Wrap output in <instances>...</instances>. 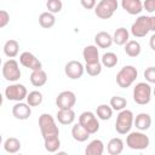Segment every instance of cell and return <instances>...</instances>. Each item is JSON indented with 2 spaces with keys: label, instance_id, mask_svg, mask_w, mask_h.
I'll return each mask as SVG.
<instances>
[{
  "label": "cell",
  "instance_id": "4316f807",
  "mask_svg": "<svg viewBox=\"0 0 155 155\" xmlns=\"http://www.w3.org/2000/svg\"><path fill=\"white\" fill-rule=\"evenodd\" d=\"M125 52L128 57H138L140 54V51H142V47H140V44L137 41V40H128L126 44H125Z\"/></svg>",
  "mask_w": 155,
  "mask_h": 155
},
{
  "label": "cell",
  "instance_id": "1f68e13d",
  "mask_svg": "<svg viewBox=\"0 0 155 155\" xmlns=\"http://www.w3.org/2000/svg\"><path fill=\"white\" fill-rule=\"evenodd\" d=\"M25 99H27V103L30 107H38V105H40L42 103L44 97H42V93L40 91H31V92H29L27 94Z\"/></svg>",
  "mask_w": 155,
  "mask_h": 155
},
{
  "label": "cell",
  "instance_id": "f35d334b",
  "mask_svg": "<svg viewBox=\"0 0 155 155\" xmlns=\"http://www.w3.org/2000/svg\"><path fill=\"white\" fill-rule=\"evenodd\" d=\"M80 4H81V6H82L84 8H86V10H92V8H94L97 1H96V0H80Z\"/></svg>",
  "mask_w": 155,
  "mask_h": 155
},
{
  "label": "cell",
  "instance_id": "ac0fdd59",
  "mask_svg": "<svg viewBox=\"0 0 155 155\" xmlns=\"http://www.w3.org/2000/svg\"><path fill=\"white\" fill-rule=\"evenodd\" d=\"M56 116L61 125H71L75 120V111L73 109H58Z\"/></svg>",
  "mask_w": 155,
  "mask_h": 155
},
{
  "label": "cell",
  "instance_id": "f546056e",
  "mask_svg": "<svg viewBox=\"0 0 155 155\" xmlns=\"http://www.w3.org/2000/svg\"><path fill=\"white\" fill-rule=\"evenodd\" d=\"M96 114H97V117H98L99 120L107 121V120H109V119L113 116V109H111V107L108 105V104H101V105L97 107Z\"/></svg>",
  "mask_w": 155,
  "mask_h": 155
},
{
  "label": "cell",
  "instance_id": "8fae6325",
  "mask_svg": "<svg viewBox=\"0 0 155 155\" xmlns=\"http://www.w3.org/2000/svg\"><path fill=\"white\" fill-rule=\"evenodd\" d=\"M76 103V96L73 91H62L56 98L58 109H73Z\"/></svg>",
  "mask_w": 155,
  "mask_h": 155
},
{
  "label": "cell",
  "instance_id": "d4e9b609",
  "mask_svg": "<svg viewBox=\"0 0 155 155\" xmlns=\"http://www.w3.org/2000/svg\"><path fill=\"white\" fill-rule=\"evenodd\" d=\"M44 145H45V149L48 153H56L61 147L59 136L58 134H53V136L45 137L44 138Z\"/></svg>",
  "mask_w": 155,
  "mask_h": 155
},
{
  "label": "cell",
  "instance_id": "9c48e42d",
  "mask_svg": "<svg viewBox=\"0 0 155 155\" xmlns=\"http://www.w3.org/2000/svg\"><path fill=\"white\" fill-rule=\"evenodd\" d=\"M2 76L5 80L11 81V82H16L17 80H19L21 78V69H19V64L16 59H8L2 65Z\"/></svg>",
  "mask_w": 155,
  "mask_h": 155
},
{
  "label": "cell",
  "instance_id": "60d3db41",
  "mask_svg": "<svg viewBox=\"0 0 155 155\" xmlns=\"http://www.w3.org/2000/svg\"><path fill=\"white\" fill-rule=\"evenodd\" d=\"M2 102H4V97H2V94H1V92H0V107L2 105Z\"/></svg>",
  "mask_w": 155,
  "mask_h": 155
},
{
  "label": "cell",
  "instance_id": "d590c367",
  "mask_svg": "<svg viewBox=\"0 0 155 155\" xmlns=\"http://www.w3.org/2000/svg\"><path fill=\"white\" fill-rule=\"evenodd\" d=\"M144 78L148 81V84H154L155 82V68L154 67L147 68L144 71Z\"/></svg>",
  "mask_w": 155,
  "mask_h": 155
},
{
  "label": "cell",
  "instance_id": "5b68a950",
  "mask_svg": "<svg viewBox=\"0 0 155 155\" xmlns=\"http://www.w3.org/2000/svg\"><path fill=\"white\" fill-rule=\"evenodd\" d=\"M117 0H101L94 6V13L101 19H109L117 10Z\"/></svg>",
  "mask_w": 155,
  "mask_h": 155
},
{
  "label": "cell",
  "instance_id": "7a4b0ae2",
  "mask_svg": "<svg viewBox=\"0 0 155 155\" xmlns=\"http://www.w3.org/2000/svg\"><path fill=\"white\" fill-rule=\"evenodd\" d=\"M133 119L134 115L128 109H122L117 114L116 121H115V130L119 134H127L132 126H133Z\"/></svg>",
  "mask_w": 155,
  "mask_h": 155
},
{
  "label": "cell",
  "instance_id": "e0dca14e",
  "mask_svg": "<svg viewBox=\"0 0 155 155\" xmlns=\"http://www.w3.org/2000/svg\"><path fill=\"white\" fill-rule=\"evenodd\" d=\"M133 124L138 131H148L151 126V116L147 113H139L133 119Z\"/></svg>",
  "mask_w": 155,
  "mask_h": 155
},
{
  "label": "cell",
  "instance_id": "7c38bea8",
  "mask_svg": "<svg viewBox=\"0 0 155 155\" xmlns=\"http://www.w3.org/2000/svg\"><path fill=\"white\" fill-rule=\"evenodd\" d=\"M85 68L81 62L79 61H69L64 65V73L65 75L71 80H78L84 75Z\"/></svg>",
  "mask_w": 155,
  "mask_h": 155
},
{
  "label": "cell",
  "instance_id": "30bf717a",
  "mask_svg": "<svg viewBox=\"0 0 155 155\" xmlns=\"http://www.w3.org/2000/svg\"><path fill=\"white\" fill-rule=\"evenodd\" d=\"M28 94L27 87L22 84H12L5 88V97L8 101H15V102H22Z\"/></svg>",
  "mask_w": 155,
  "mask_h": 155
},
{
  "label": "cell",
  "instance_id": "836d02e7",
  "mask_svg": "<svg viewBox=\"0 0 155 155\" xmlns=\"http://www.w3.org/2000/svg\"><path fill=\"white\" fill-rule=\"evenodd\" d=\"M85 70L90 76H98L102 73V63L97 62V63H90V64H85Z\"/></svg>",
  "mask_w": 155,
  "mask_h": 155
},
{
  "label": "cell",
  "instance_id": "83f0119b",
  "mask_svg": "<svg viewBox=\"0 0 155 155\" xmlns=\"http://www.w3.org/2000/svg\"><path fill=\"white\" fill-rule=\"evenodd\" d=\"M54 23H56V17H54L53 13H51L48 11L40 13V16H39V24L42 28H45V29L52 28L54 25Z\"/></svg>",
  "mask_w": 155,
  "mask_h": 155
},
{
  "label": "cell",
  "instance_id": "f1b7e54d",
  "mask_svg": "<svg viewBox=\"0 0 155 155\" xmlns=\"http://www.w3.org/2000/svg\"><path fill=\"white\" fill-rule=\"evenodd\" d=\"M21 145H22V144H21L19 139H17V138H15V137H10V138H7V139L5 140V143H4V149H5L6 153L16 154V153L19 151Z\"/></svg>",
  "mask_w": 155,
  "mask_h": 155
},
{
  "label": "cell",
  "instance_id": "9a60e30c",
  "mask_svg": "<svg viewBox=\"0 0 155 155\" xmlns=\"http://www.w3.org/2000/svg\"><path fill=\"white\" fill-rule=\"evenodd\" d=\"M121 7L128 15H139L143 11L142 0H121Z\"/></svg>",
  "mask_w": 155,
  "mask_h": 155
},
{
  "label": "cell",
  "instance_id": "d6a6232c",
  "mask_svg": "<svg viewBox=\"0 0 155 155\" xmlns=\"http://www.w3.org/2000/svg\"><path fill=\"white\" fill-rule=\"evenodd\" d=\"M109 105L111 107L113 110H117V111H120V110H122V109L126 108V105H127V101H126V98H124V97L114 96V97L110 98V103H109Z\"/></svg>",
  "mask_w": 155,
  "mask_h": 155
},
{
  "label": "cell",
  "instance_id": "ffe728a7",
  "mask_svg": "<svg viewBox=\"0 0 155 155\" xmlns=\"http://www.w3.org/2000/svg\"><path fill=\"white\" fill-rule=\"evenodd\" d=\"M94 42L97 47L101 48H108L113 44V38L108 31H98L94 35Z\"/></svg>",
  "mask_w": 155,
  "mask_h": 155
},
{
  "label": "cell",
  "instance_id": "8d00e7d4",
  "mask_svg": "<svg viewBox=\"0 0 155 155\" xmlns=\"http://www.w3.org/2000/svg\"><path fill=\"white\" fill-rule=\"evenodd\" d=\"M10 22V15L5 10H0V29L6 27Z\"/></svg>",
  "mask_w": 155,
  "mask_h": 155
},
{
  "label": "cell",
  "instance_id": "2e32d148",
  "mask_svg": "<svg viewBox=\"0 0 155 155\" xmlns=\"http://www.w3.org/2000/svg\"><path fill=\"white\" fill-rule=\"evenodd\" d=\"M82 57L86 64L99 62V51L96 45H87L82 50Z\"/></svg>",
  "mask_w": 155,
  "mask_h": 155
},
{
  "label": "cell",
  "instance_id": "74e56055",
  "mask_svg": "<svg viewBox=\"0 0 155 155\" xmlns=\"http://www.w3.org/2000/svg\"><path fill=\"white\" fill-rule=\"evenodd\" d=\"M143 8L148 12V13H154L155 12V0H145L144 2H142Z\"/></svg>",
  "mask_w": 155,
  "mask_h": 155
},
{
  "label": "cell",
  "instance_id": "8992f818",
  "mask_svg": "<svg viewBox=\"0 0 155 155\" xmlns=\"http://www.w3.org/2000/svg\"><path fill=\"white\" fill-rule=\"evenodd\" d=\"M39 127H40L42 138L48 137V136H53V134L59 136V128L56 125L54 119L47 113H44L39 116Z\"/></svg>",
  "mask_w": 155,
  "mask_h": 155
},
{
  "label": "cell",
  "instance_id": "7bdbcfd3",
  "mask_svg": "<svg viewBox=\"0 0 155 155\" xmlns=\"http://www.w3.org/2000/svg\"><path fill=\"white\" fill-rule=\"evenodd\" d=\"M1 63H2V62H1V58H0V65H1Z\"/></svg>",
  "mask_w": 155,
  "mask_h": 155
},
{
  "label": "cell",
  "instance_id": "52a82bcc",
  "mask_svg": "<svg viewBox=\"0 0 155 155\" xmlns=\"http://www.w3.org/2000/svg\"><path fill=\"white\" fill-rule=\"evenodd\" d=\"M151 99V86L148 82H138L133 88V101L139 105H145Z\"/></svg>",
  "mask_w": 155,
  "mask_h": 155
},
{
  "label": "cell",
  "instance_id": "4fadbf2b",
  "mask_svg": "<svg viewBox=\"0 0 155 155\" xmlns=\"http://www.w3.org/2000/svg\"><path fill=\"white\" fill-rule=\"evenodd\" d=\"M19 63L24 68H28L30 70H36V69H41L42 68V64L36 58V56L33 54L31 52H28V51H24V52L21 53V56H19Z\"/></svg>",
  "mask_w": 155,
  "mask_h": 155
},
{
  "label": "cell",
  "instance_id": "b9f144b4",
  "mask_svg": "<svg viewBox=\"0 0 155 155\" xmlns=\"http://www.w3.org/2000/svg\"><path fill=\"white\" fill-rule=\"evenodd\" d=\"M1 142H2V137H1V134H0V144H1Z\"/></svg>",
  "mask_w": 155,
  "mask_h": 155
},
{
  "label": "cell",
  "instance_id": "4dcf8cb0",
  "mask_svg": "<svg viewBox=\"0 0 155 155\" xmlns=\"http://www.w3.org/2000/svg\"><path fill=\"white\" fill-rule=\"evenodd\" d=\"M119 59H117V56L114 53V52H105L102 58H101V63L102 65L107 67V68H113L117 64Z\"/></svg>",
  "mask_w": 155,
  "mask_h": 155
},
{
  "label": "cell",
  "instance_id": "d6986e66",
  "mask_svg": "<svg viewBox=\"0 0 155 155\" xmlns=\"http://www.w3.org/2000/svg\"><path fill=\"white\" fill-rule=\"evenodd\" d=\"M30 82L33 86L35 87H41L47 82V74L45 70L41 69H36V70H31L30 74Z\"/></svg>",
  "mask_w": 155,
  "mask_h": 155
},
{
  "label": "cell",
  "instance_id": "603a6c76",
  "mask_svg": "<svg viewBox=\"0 0 155 155\" xmlns=\"http://www.w3.org/2000/svg\"><path fill=\"white\" fill-rule=\"evenodd\" d=\"M107 150L110 155H119L124 150V140L119 137L111 138L107 144Z\"/></svg>",
  "mask_w": 155,
  "mask_h": 155
},
{
  "label": "cell",
  "instance_id": "ba28073f",
  "mask_svg": "<svg viewBox=\"0 0 155 155\" xmlns=\"http://www.w3.org/2000/svg\"><path fill=\"white\" fill-rule=\"evenodd\" d=\"M79 124L90 133L94 134L99 131V121L92 111H84L79 116Z\"/></svg>",
  "mask_w": 155,
  "mask_h": 155
},
{
  "label": "cell",
  "instance_id": "44dd1931",
  "mask_svg": "<svg viewBox=\"0 0 155 155\" xmlns=\"http://www.w3.org/2000/svg\"><path fill=\"white\" fill-rule=\"evenodd\" d=\"M104 153V143L101 139H93L85 149L86 155H102Z\"/></svg>",
  "mask_w": 155,
  "mask_h": 155
},
{
  "label": "cell",
  "instance_id": "484cf974",
  "mask_svg": "<svg viewBox=\"0 0 155 155\" xmlns=\"http://www.w3.org/2000/svg\"><path fill=\"white\" fill-rule=\"evenodd\" d=\"M19 52V44L17 40H13V39H10L5 42L4 45V53L5 56H7L8 58H13L18 54Z\"/></svg>",
  "mask_w": 155,
  "mask_h": 155
},
{
  "label": "cell",
  "instance_id": "3957f363",
  "mask_svg": "<svg viewBox=\"0 0 155 155\" xmlns=\"http://www.w3.org/2000/svg\"><path fill=\"white\" fill-rule=\"evenodd\" d=\"M149 144H150V139L145 133H143V131L128 132V134L126 137V145L133 150L147 149L149 147Z\"/></svg>",
  "mask_w": 155,
  "mask_h": 155
},
{
  "label": "cell",
  "instance_id": "277c9868",
  "mask_svg": "<svg viewBox=\"0 0 155 155\" xmlns=\"http://www.w3.org/2000/svg\"><path fill=\"white\" fill-rule=\"evenodd\" d=\"M137 76L138 70L133 65H125L116 74V84L121 88H127L136 81Z\"/></svg>",
  "mask_w": 155,
  "mask_h": 155
},
{
  "label": "cell",
  "instance_id": "5bb4252c",
  "mask_svg": "<svg viewBox=\"0 0 155 155\" xmlns=\"http://www.w3.org/2000/svg\"><path fill=\"white\" fill-rule=\"evenodd\" d=\"M12 115L17 120H27L31 115V107L28 103L17 102L12 107Z\"/></svg>",
  "mask_w": 155,
  "mask_h": 155
},
{
  "label": "cell",
  "instance_id": "7402d4cb",
  "mask_svg": "<svg viewBox=\"0 0 155 155\" xmlns=\"http://www.w3.org/2000/svg\"><path fill=\"white\" fill-rule=\"evenodd\" d=\"M71 136H73V138H74L76 142L82 143V142H86V140L90 138L91 134L78 122V124H75V125L71 127Z\"/></svg>",
  "mask_w": 155,
  "mask_h": 155
},
{
  "label": "cell",
  "instance_id": "ab89813d",
  "mask_svg": "<svg viewBox=\"0 0 155 155\" xmlns=\"http://www.w3.org/2000/svg\"><path fill=\"white\" fill-rule=\"evenodd\" d=\"M154 39H155V35H151V38H150V47L153 50H155V47H154Z\"/></svg>",
  "mask_w": 155,
  "mask_h": 155
},
{
  "label": "cell",
  "instance_id": "cb8c5ba5",
  "mask_svg": "<svg viewBox=\"0 0 155 155\" xmlns=\"http://www.w3.org/2000/svg\"><path fill=\"white\" fill-rule=\"evenodd\" d=\"M111 38H113V42L114 44H116L117 46H122V45H125L128 41L130 33H128V30L126 28L120 27V28H117L115 30V33H114V35Z\"/></svg>",
  "mask_w": 155,
  "mask_h": 155
},
{
  "label": "cell",
  "instance_id": "e575fe53",
  "mask_svg": "<svg viewBox=\"0 0 155 155\" xmlns=\"http://www.w3.org/2000/svg\"><path fill=\"white\" fill-rule=\"evenodd\" d=\"M46 7L48 10V12L51 13H58L62 11L63 8V2L62 0H47L46 1Z\"/></svg>",
  "mask_w": 155,
  "mask_h": 155
},
{
  "label": "cell",
  "instance_id": "6da1fadb",
  "mask_svg": "<svg viewBox=\"0 0 155 155\" xmlns=\"http://www.w3.org/2000/svg\"><path fill=\"white\" fill-rule=\"evenodd\" d=\"M149 31H155L154 16H139L131 25V34L134 38H144Z\"/></svg>",
  "mask_w": 155,
  "mask_h": 155
}]
</instances>
